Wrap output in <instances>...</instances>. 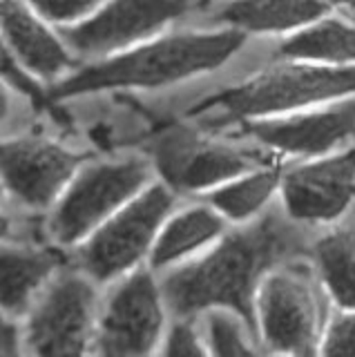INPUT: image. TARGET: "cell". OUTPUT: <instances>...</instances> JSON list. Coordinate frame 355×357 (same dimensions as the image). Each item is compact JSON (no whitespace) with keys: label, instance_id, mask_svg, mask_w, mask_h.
<instances>
[{"label":"cell","instance_id":"cell-8","mask_svg":"<svg viewBox=\"0 0 355 357\" xmlns=\"http://www.w3.org/2000/svg\"><path fill=\"white\" fill-rule=\"evenodd\" d=\"M150 154L163 178L176 190H206L255 167L250 154L206 141L186 128L157 134L150 143Z\"/></svg>","mask_w":355,"mask_h":357},{"label":"cell","instance_id":"cell-19","mask_svg":"<svg viewBox=\"0 0 355 357\" xmlns=\"http://www.w3.org/2000/svg\"><path fill=\"white\" fill-rule=\"evenodd\" d=\"M322 282L342 308H355V230H338L317 243Z\"/></svg>","mask_w":355,"mask_h":357},{"label":"cell","instance_id":"cell-22","mask_svg":"<svg viewBox=\"0 0 355 357\" xmlns=\"http://www.w3.org/2000/svg\"><path fill=\"white\" fill-rule=\"evenodd\" d=\"M105 0H27V5L36 11L40 18L56 25H76V22L92 16Z\"/></svg>","mask_w":355,"mask_h":357},{"label":"cell","instance_id":"cell-6","mask_svg":"<svg viewBox=\"0 0 355 357\" xmlns=\"http://www.w3.org/2000/svg\"><path fill=\"white\" fill-rule=\"evenodd\" d=\"M257 315L262 335L277 353L310 355L317 351L319 306L304 271L288 266L262 282Z\"/></svg>","mask_w":355,"mask_h":357},{"label":"cell","instance_id":"cell-13","mask_svg":"<svg viewBox=\"0 0 355 357\" xmlns=\"http://www.w3.org/2000/svg\"><path fill=\"white\" fill-rule=\"evenodd\" d=\"M248 132L262 143L288 154H326L355 134V98L302 116L255 121L248 123Z\"/></svg>","mask_w":355,"mask_h":357},{"label":"cell","instance_id":"cell-5","mask_svg":"<svg viewBox=\"0 0 355 357\" xmlns=\"http://www.w3.org/2000/svg\"><path fill=\"white\" fill-rule=\"evenodd\" d=\"M150 170L139 159L98 163L68 188L52 217L59 243H76L123 208L148 183Z\"/></svg>","mask_w":355,"mask_h":357},{"label":"cell","instance_id":"cell-26","mask_svg":"<svg viewBox=\"0 0 355 357\" xmlns=\"http://www.w3.org/2000/svg\"><path fill=\"white\" fill-rule=\"evenodd\" d=\"M328 5H338V7H353L355 0H326Z\"/></svg>","mask_w":355,"mask_h":357},{"label":"cell","instance_id":"cell-15","mask_svg":"<svg viewBox=\"0 0 355 357\" xmlns=\"http://www.w3.org/2000/svg\"><path fill=\"white\" fill-rule=\"evenodd\" d=\"M328 7L326 0H232L219 18L246 33H284L324 18Z\"/></svg>","mask_w":355,"mask_h":357},{"label":"cell","instance_id":"cell-3","mask_svg":"<svg viewBox=\"0 0 355 357\" xmlns=\"http://www.w3.org/2000/svg\"><path fill=\"white\" fill-rule=\"evenodd\" d=\"M355 94V65L293 61L277 65L217 96L199 103L192 114L221 107L228 116L252 119L308 107Z\"/></svg>","mask_w":355,"mask_h":357},{"label":"cell","instance_id":"cell-11","mask_svg":"<svg viewBox=\"0 0 355 357\" xmlns=\"http://www.w3.org/2000/svg\"><path fill=\"white\" fill-rule=\"evenodd\" d=\"M284 204L295 221H333L355 197V150L299 165L282 178Z\"/></svg>","mask_w":355,"mask_h":357},{"label":"cell","instance_id":"cell-20","mask_svg":"<svg viewBox=\"0 0 355 357\" xmlns=\"http://www.w3.org/2000/svg\"><path fill=\"white\" fill-rule=\"evenodd\" d=\"M280 185V174L275 170H255L235 181L213 190L208 204L230 221H246L269 204V199Z\"/></svg>","mask_w":355,"mask_h":357},{"label":"cell","instance_id":"cell-18","mask_svg":"<svg viewBox=\"0 0 355 357\" xmlns=\"http://www.w3.org/2000/svg\"><path fill=\"white\" fill-rule=\"evenodd\" d=\"M59 266V255L34 248H5L0 257L3 306L7 312H23L36 290Z\"/></svg>","mask_w":355,"mask_h":357},{"label":"cell","instance_id":"cell-1","mask_svg":"<svg viewBox=\"0 0 355 357\" xmlns=\"http://www.w3.org/2000/svg\"><path fill=\"white\" fill-rule=\"evenodd\" d=\"M304 248L297 230L277 215L230 232L215 250L165 279V299L179 315L224 306L235 310L255 331V290L277 264L293 259Z\"/></svg>","mask_w":355,"mask_h":357},{"label":"cell","instance_id":"cell-9","mask_svg":"<svg viewBox=\"0 0 355 357\" xmlns=\"http://www.w3.org/2000/svg\"><path fill=\"white\" fill-rule=\"evenodd\" d=\"M190 0H105L92 16L68 31L79 54H112L163 29L181 16Z\"/></svg>","mask_w":355,"mask_h":357},{"label":"cell","instance_id":"cell-23","mask_svg":"<svg viewBox=\"0 0 355 357\" xmlns=\"http://www.w3.org/2000/svg\"><path fill=\"white\" fill-rule=\"evenodd\" d=\"M319 351L324 355H355V308H347L331 324Z\"/></svg>","mask_w":355,"mask_h":357},{"label":"cell","instance_id":"cell-24","mask_svg":"<svg viewBox=\"0 0 355 357\" xmlns=\"http://www.w3.org/2000/svg\"><path fill=\"white\" fill-rule=\"evenodd\" d=\"M163 353L165 355H204V353H208V349L202 344L197 331L190 326V324L176 321L168 331Z\"/></svg>","mask_w":355,"mask_h":357},{"label":"cell","instance_id":"cell-16","mask_svg":"<svg viewBox=\"0 0 355 357\" xmlns=\"http://www.w3.org/2000/svg\"><path fill=\"white\" fill-rule=\"evenodd\" d=\"M224 215L213 206L186 208L161 226L152 245V266H168L224 234Z\"/></svg>","mask_w":355,"mask_h":357},{"label":"cell","instance_id":"cell-10","mask_svg":"<svg viewBox=\"0 0 355 357\" xmlns=\"http://www.w3.org/2000/svg\"><path fill=\"white\" fill-rule=\"evenodd\" d=\"M163 328L159 288L146 271L132 273L109 297L98 324L96 351L103 355L152 353Z\"/></svg>","mask_w":355,"mask_h":357},{"label":"cell","instance_id":"cell-12","mask_svg":"<svg viewBox=\"0 0 355 357\" xmlns=\"http://www.w3.org/2000/svg\"><path fill=\"white\" fill-rule=\"evenodd\" d=\"M79 165L81 156L47 141L16 139L3 145L5 185L31 208L50 206L72 181Z\"/></svg>","mask_w":355,"mask_h":357},{"label":"cell","instance_id":"cell-25","mask_svg":"<svg viewBox=\"0 0 355 357\" xmlns=\"http://www.w3.org/2000/svg\"><path fill=\"white\" fill-rule=\"evenodd\" d=\"M0 353L5 357H14L20 353V331L9 321L3 324V333H0Z\"/></svg>","mask_w":355,"mask_h":357},{"label":"cell","instance_id":"cell-7","mask_svg":"<svg viewBox=\"0 0 355 357\" xmlns=\"http://www.w3.org/2000/svg\"><path fill=\"white\" fill-rule=\"evenodd\" d=\"M94 299V288L85 277L59 275L29 317L27 349L38 355L85 353L92 335Z\"/></svg>","mask_w":355,"mask_h":357},{"label":"cell","instance_id":"cell-17","mask_svg":"<svg viewBox=\"0 0 355 357\" xmlns=\"http://www.w3.org/2000/svg\"><path fill=\"white\" fill-rule=\"evenodd\" d=\"M280 52L288 61L355 65V27L335 18H319L295 31Z\"/></svg>","mask_w":355,"mask_h":357},{"label":"cell","instance_id":"cell-2","mask_svg":"<svg viewBox=\"0 0 355 357\" xmlns=\"http://www.w3.org/2000/svg\"><path fill=\"white\" fill-rule=\"evenodd\" d=\"M246 31H181L143 43L126 54L85 67L52 87L50 98H70L112 87H154L215 70L226 63L241 45Z\"/></svg>","mask_w":355,"mask_h":357},{"label":"cell","instance_id":"cell-14","mask_svg":"<svg viewBox=\"0 0 355 357\" xmlns=\"http://www.w3.org/2000/svg\"><path fill=\"white\" fill-rule=\"evenodd\" d=\"M3 31L9 52L29 74L50 81L74 67L70 50L27 0H3Z\"/></svg>","mask_w":355,"mask_h":357},{"label":"cell","instance_id":"cell-4","mask_svg":"<svg viewBox=\"0 0 355 357\" xmlns=\"http://www.w3.org/2000/svg\"><path fill=\"white\" fill-rule=\"evenodd\" d=\"M170 208L172 195L163 185L143 190L92 232L81 250L83 271L98 282L126 273L152 250Z\"/></svg>","mask_w":355,"mask_h":357},{"label":"cell","instance_id":"cell-21","mask_svg":"<svg viewBox=\"0 0 355 357\" xmlns=\"http://www.w3.org/2000/svg\"><path fill=\"white\" fill-rule=\"evenodd\" d=\"M208 337H210V351L217 355H248L252 353L250 344L243 340V331L237 319L228 312L219 310L213 312L208 319Z\"/></svg>","mask_w":355,"mask_h":357}]
</instances>
